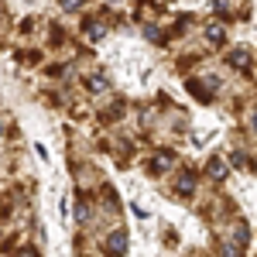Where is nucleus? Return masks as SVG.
<instances>
[{
	"instance_id": "f03ea898",
	"label": "nucleus",
	"mask_w": 257,
	"mask_h": 257,
	"mask_svg": "<svg viewBox=\"0 0 257 257\" xmlns=\"http://www.w3.org/2000/svg\"><path fill=\"white\" fill-rule=\"evenodd\" d=\"M62 4H65V7H76V4H82V0H62Z\"/></svg>"
},
{
	"instance_id": "f257e3e1",
	"label": "nucleus",
	"mask_w": 257,
	"mask_h": 257,
	"mask_svg": "<svg viewBox=\"0 0 257 257\" xmlns=\"http://www.w3.org/2000/svg\"><path fill=\"white\" fill-rule=\"evenodd\" d=\"M106 247H110V254H123V247H127V240H123V233H113Z\"/></svg>"
}]
</instances>
